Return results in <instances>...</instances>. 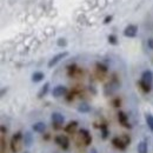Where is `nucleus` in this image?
Segmentation results:
<instances>
[{
	"label": "nucleus",
	"mask_w": 153,
	"mask_h": 153,
	"mask_svg": "<svg viewBox=\"0 0 153 153\" xmlns=\"http://www.w3.org/2000/svg\"><path fill=\"white\" fill-rule=\"evenodd\" d=\"M67 56H68V52H67V51H65V52H60V53L56 54L54 57H53L51 60H50V61H48V64H47L48 68H52L53 66H56L58 62H60L62 59H65Z\"/></svg>",
	"instance_id": "obj_1"
},
{
	"label": "nucleus",
	"mask_w": 153,
	"mask_h": 153,
	"mask_svg": "<svg viewBox=\"0 0 153 153\" xmlns=\"http://www.w3.org/2000/svg\"><path fill=\"white\" fill-rule=\"evenodd\" d=\"M137 34H138V26L134 24L127 25L124 30V36L126 38H134V37H137Z\"/></svg>",
	"instance_id": "obj_2"
},
{
	"label": "nucleus",
	"mask_w": 153,
	"mask_h": 153,
	"mask_svg": "<svg viewBox=\"0 0 153 153\" xmlns=\"http://www.w3.org/2000/svg\"><path fill=\"white\" fill-rule=\"evenodd\" d=\"M112 144L114 145L117 149H119V150H125L126 145H127V144H130V138H127V137H125V139H121V138H114V139L112 140Z\"/></svg>",
	"instance_id": "obj_3"
},
{
	"label": "nucleus",
	"mask_w": 153,
	"mask_h": 153,
	"mask_svg": "<svg viewBox=\"0 0 153 153\" xmlns=\"http://www.w3.org/2000/svg\"><path fill=\"white\" fill-rule=\"evenodd\" d=\"M67 87L66 86H62V85H58L56 86L53 90H52V96L54 98H60L62 96H66L67 94Z\"/></svg>",
	"instance_id": "obj_4"
},
{
	"label": "nucleus",
	"mask_w": 153,
	"mask_h": 153,
	"mask_svg": "<svg viewBox=\"0 0 153 153\" xmlns=\"http://www.w3.org/2000/svg\"><path fill=\"white\" fill-rule=\"evenodd\" d=\"M51 119H52V123H53V125H54L56 127H60V126L64 124V121H65L64 115L60 114V113H58V112L52 113V115H51Z\"/></svg>",
	"instance_id": "obj_5"
},
{
	"label": "nucleus",
	"mask_w": 153,
	"mask_h": 153,
	"mask_svg": "<svg viewBox=\"0 0 153 153\" xmlns=\"http://www.w3.org/2000/svg\"><path fill=\"white\" fill-rule=\"evenodd\" d=\"M56 143H57L58 145H60L64 150H67L68 149V145H70L68 138H66L64 135H58V137H56Z\"/></svg>",
	"instance_id": "obj_6"
},
{
	"label": "nucleus",
	"mask_w": 153,
	"mask_h": 153,
	"mask_svg": "<svg viewBox=\"0 0 153 153\" xmlns=\"http://www.w3.org/2000/svg\"><path fill=\"white\" fill-rule=\"evenodd\" d=\"M118 119H119V123H120L123 126H125V127H131V125H130V123H128V117L126 115L125 112L119 111V112H118Z\"/></svg>",
	"instance_id": "obj_7"
},
{
	"label": "nucleus",
	"mask_w": 153,
	"mask_h": 153,
	"mask_svg": "<svg viewBox=\"0 0 153 153\" xmlns=\"http://www.w3.org/2000/svg\"><path fill=\"white\" fill-rule=\"evenodd\" d=\"M141 80L145 81V82H147V84H150V85H152L153 84V72L152 71H151V70H146V71H144L143 74H141Z\"/></svg>",
	"instance_id": "obj_8"
},
{
	"label": "nucleus",
	"mask_w": 153,
	"mask_h": 153,
	"mask_svg": "<svg viewBox=\"0 0 153 153\" xmlns=\"http://www.w3.org/2000/svg\"><path fill=\"white\" fill-rule=\"evenodd\" d=\"M118 86H119V84H118L117 81H111L110 84H107V85L105 86V96L112 94L115 90L118 88Z\"/></svg>",
	"instance_id": "obj_9"
},
{
	"label": "nucleus",
	"mask_w": 153,
	"mask_h": 153,
	"mask_svg": "<svg viewBox=\"0 0 153 153\" xmlns=\"http://www.w3.org/2000/svg\"><path fill=\"white\" fill-rule=\"evenodd\" d=\"M22 143L25 146H31L32 143H33V137H32V133L31 132H25V134L22 135Z\"/></svg>",
	"instance_id": "obj_10"
},
{
	"label": "nucleus",
	"mask_w": 153,
	"mask_h": 153,
	"mask_svg": "<svg viewBox=\"0 0 153 153\" xmlns=\"http://www.w3.org/2000/svg\"><path fill=\"white\" fill-rule=\"evenodd\" d=\"M32 128H33V131H34V132H37V133H44V132L46 131V125H45L44 123L39 121V123L33 124Z\"/></svg>",
	"instance_id": "obj_11"
},
{
	"label": "nucleus",
	"mask_w": 153,
	"mask_h": 153,
	"mask_svg": "<svg viewBox=\"0 0 153 153\" xmlns=\"http://www.w3.org/2000/svg\"><path fill=\"white\" fill-rule=\"evenodd\" d=\"M138 85H139V87L143 90V92H145V93H150V92H151V90H152V85H150V84H147V82L143 81L141 79L138 81Z\"/></svg>",
	"instance_id": "obj_12"
},
{
	"label": "nucleus",
	"mask_w": 153,
	"mask_h": 153,
	"mask_svg": "<svg viewBox=\"0 0 153 153\" xmlns=\"http://www.w3.org/2000/svg\"><path fill=\"white\" fill-rule=\"evenodd\" d=\"M79 132H80V135H81V137L85 139V144H86V145H88V144L91 143V140H92L90 132H88L87 130H85V128H81Z\"/></svg>",
	"instance_id": "obj_13"
},
{
	"label": "nucleus",
	"mask_w": 153,
	"mask_h": 153,
	"mask_svg": "<svg viewBox=\"0 0 153 153\" xmlns=\"http://www.w3.org/2000/svg\"><path fill=\"white\" fill-rule=\"evenodd\" d=\"M44 78H45V74H44L42 72H40V71L34 72V73L32 74V76H31V79H32L33 82H40L41 80H44Z\"/></svg>",
	"instance_id": "obj_14"
},
{
	"label": "nucleus",
	"mask_w": 153,
	"mask_h": 153,
	"mask_svg": "<svg viewBox=\"0 0 153 153\" xmlns=\"http://www.w3.org/2000/svg\"><path fill=\"white\" fill-rule=\"evenodd\" d=\"M78 111L80 113H88L91 111V106L87 104V102H81L79 106H78Z\"/></svg>",
	"instance_id": "obj_15"
},
{
	"label": "nucleus",
	"mask_w": 153,
	"mask_h": 153,
	"mask_svg": "<svg viewBox=\"0 0 153 153\" xmlns=\"http://www.w3.org/2000/svg\"><path fill=\"white\" fill-rule=\"evenodd\" d=\"M48 88H50V82H45L44 84V86L40 88V91H39L38 93V98H44V97L47 94V92H48Z\"/></svg>",
	"instance_id": "obj_16"
},
{
	"label": "nucleus",
	"mask_w": 153,
	"mask_h": 153,
	"mask_svg": "<svg viewBox=\"0 0 153 153\" xmlns=\"http://www.w3.org/2000/svg\"><path fill=\"white\" fill-rule=\"evenodd\" d=\"M138 153H149L146 141H140L138 144Z\"/></svg>",
	"instance_id": "obj_17"
},
{
	"label": "nucleus",
	"mask_w": 153,
	"mask_h": 153,
	"mask_svg": "<svg viewBox=\"0 0 153 153\" xmlns=\"http://www.w3.org/2000/svg\"><path fill=\"white\" fill-rule=\"evenodd\" d=\"M76 126H78V123L73 120V121H71V123L65 127V131H66V132H68V133H71V132H73V131L76 130Z\"/></svg>",
	"instance_id": "obj_18"
},
{
	"label": "nucleus",
	"mask_w": 153,
	"mask_h": 153,
	"mask_svg": "<svg viewBox=\"0 0 153 153\" xmlns=\"http://www.w3.org/2000/svg\"><path fill=\"white\" fill-rule=\"evenodd\" d=\"M145 120L147 126L150 127V130L153 131V115L152 114H145Z\"/></svg>",
	"instance_id": "obj_19"
},
{
	"label": "nucleus",
	"mask_w": 153,
	"mask_h": 153,
	"mask_svg": "<svg viewBox=\"0 0 153 153\" xmlns=\"http://www.w3.org/2000/svg\"><path fill=\"white\" fill-rule=\"evenodd\" d=\"M107 40H108V42H110L111 45H117V44H118V39H117V37H115L114 34H110Z\"/></svg>",
	"instance_id": "obj_20"
},
{
	"label": "nucleus",
	"mask_w": 153,
	"mask_h": 153,
	"mask_svg": "<svg viewBox=\"0 0 153 153\" xmlns=\"http://www.w3.org/2000/svg\"><path fill=\"white\" fill-rule=\"evenodd\" d=\"M97 68H98L99 71H101V72H107V66H105V65L101 64V62H98V64H97Z\"/></svg>",
	"instance_id": "obj_21"
},
{
	"label": "nucleus",
	"mask_w": 153,
	"mask_h": 153,
	"mask_svg": "<svg viewBox=\"0 0 153 153\" xmlns=\"http://www.w3.org/2000/svg\"><path fill=\"white\" fill-rule=\"evenodd\" d=\"M58 46H60V47H65L66 45H67V41H66V39L64 38H59L57 41Z\"/></svg>",
	"instance_id": "obj_22"
},
{
	"label": "nucleus",
	"mask_w": 153,
	"mask_h": 153,
	"mask_svg": "<svg viewBox=\"0 0 153 153\" xmlns=\"http://www.w3.org/2000/svg\"><path fill=\"white\" fill-rule=\"evenodd\" d=\"M100 128H101V132H102V138H106L107 137V128H106V126L102 125V126H100Z\"/></svg>",
	"instance_id": "obj_23"
},
{
	"label": "nucleus",
	"mask_w": 153,
	"mask_h": 153,
	"mask_svg": "<svg viewBox=\"0 0 153 153\" xmlns=\"http://www.w3.org/2000/svg\"><path fill=\"white\" fill-rule=\"evenodd\" d=\"M112 19H113V17H112V16H106V17H105V19H104V24H105V25L110 24V22L112 21Z\"/></svg>",
	"instance_id": "obj_24"
},
{
	"label": "nucleus",
	"mask_w": 153,
	"mask_h": 153,
	"mask_svg": "<svg viewBox=\"0 0 153 153\" xmlns=\"http://www.w3.org/2000/svg\"><path fill=\"white\" fill-rule=\"evenodd\" d=\"M147 46H149L151 50H153V38H151V39H149V40H147Z\"/></svg>",
	"instance_id": "obj_25"
},
{
	"label": "nucleus",
	"mask_w": 153,
	"mask_h": 153,
	"mask_svg": "<svg viewBox=\"0 0 153 153\" xmlns=\"http://www.w3.org/2000/svg\"><path fill=\"white\" fill-rule=\"evenodd\" d=\"M114 106H117V107H118V106H120V100H118V99L114 100Z\"/></svg>",
	"instance_id": "obj_26"
},
{
	"label": "nucleus",
	"mask_w": 153,
	"mask_h": 153,
	"mask_svg": "<svg viewBox=\"0 0 153 153\" xmlns=\"http://www.w3.org/2000/svg\"><path fill=\"white\" fill-rule=\"evenodd\" d=\"M90 153H98V152H97L96 149H91V151H90Z\"/></svg>",
	"instance_id": "obj_27"
}]
</instances>
